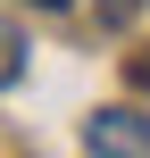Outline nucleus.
<instances>
[{
    "mask_svg": "<svg viewBox=\"0 0 150 158\" xmlns=\"http://www.w3.org/2000/svg\"><path fill=\"white\" fill-rule=\"evenodd\" d=\"M84 142H92V158H150V117H134V108H100V117L84 125Z\"/></svg>",
    "mask_w": 150,
    "mask_h": 158,
    "instance_id": "1",
    "label": "nucleus"
},
{
    "mask_svg": "<svg viewBox=\"0 0 150 158\" xmlns=\"http://www.w3.org/2000/svg\"><path fill=\"white\" fill-rule=\"evenodd\" d=\"M17 67H25V42H17V33L0 25V83H17Z\"/></svg>",
    "mask_w": 150,
    "mask_h": 158,
    "instance_id": "2",
    "label": "nucleus"
},
{
    "mask_svg": "<svg viewBox=\"0 0 150 158\" xmlns=\"http://www.w3.org/2000/svg\"><path fill=\"white\" fill-rule=\"evenodd\" d=\"M33 8H67V0H33Z\"/></svg>",
    "mask_w": 150,
    "mask_h": 158,
    "instance_id": "3",
    "label": "nucleus"
}]
</instances>
